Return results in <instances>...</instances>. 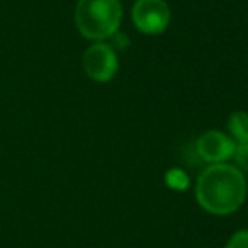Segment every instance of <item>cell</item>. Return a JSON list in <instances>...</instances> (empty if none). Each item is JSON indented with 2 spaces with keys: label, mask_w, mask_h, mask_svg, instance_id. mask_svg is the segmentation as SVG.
Wrapping results in <instances>:
<instances>
[{
  "label": "cell",
  "mask_w": 248,
  "mask_h": 248,
  "mask_svg": "<svg viewBox=\"0 0 248 248\" xmlns=\"http://www.w3.org/2000/svg\"><path fill=\"white\" fill-rule=\"evenodd\" d=\"M234 141L219 131H207L197 140V153L204 162L223 163L234 153Z\"/></svg>",
  "instance_id": "5"
},
{
  "label": "cell",
  "mask_w": 248,
  "mask_h": 248,
  "mask_svg": "<svg viewBox=\"0 0 248 248\" xmlns=\"http://www.w3.org/2000/svg\"><path fill=\"white\" fill-rule=\"evenodd\" d=\"M234 160H236L238 167L245 172H248V141L247 143H238L233 153Z\"/></svg>",
  "instance_id": "7"
},
{
  "label": "cell",
  "mask_w": 248,
  "mask_h": 248,
  "mask_svg": "<svg viewBox=\"0 0 248 248\" xmlns=\"http://www.w3.org/2000/svg\"><path fill=\"white\" fill-rule=\"evenodd\" d=\"M83 70L95 82H109L117 72L116 51L104 43H95L83 53Z\"/></svg>",
  "instance_id": "4"
},
{
  "label": "cell",
  "mask_w": 248,
  "mask_h": 248,
  "mask_svg": "<svg viewBox=\"0 0 248 248\" xmlns=\"http://www.w3.org/2000/svg\"><path fill=\"white\" fill-rule=\"evenodd\" d=\"M196 197L201 207L213 214H231L247 197V180L240 169L214 163L201 173L196 186Z\"/></svg>",
  "instance_id": "1"
},
{
  "label": "cell",
  "mask_w": 248,
  "mask_h": 248,
  "mask_svg": "<svg viewBox=\"0 0 248 248\" xmlns=\"http://www.w3.org/2000/svg\"><path fill=\"white\" fill-rule=\"evenodd\" d=\"M228 128L230 133L238 143H247L248 141V114L243 110H236L231 114L230 121H228Z\"/></svg>",
  "instance_id": "6"
},
{
  "label": "cell",
  "mask_w": 248,
  "mask_h": 248,
  "mask_svg": "<svg viewBox=\"0 0 248 248\" xmlns=\"http://www.w3.org/2000/svg\"><path fill=\"white\" fill-rule=\"evenodd\" d=\"M226 248H248V230H241L230 238Z\"/></svg>",
  "instance_id": "8"
},
{
  "label": "cell",
  "mask_w": 248,
  "mask_h": 248,
  "mask_svg": "<svg viewBox=\"0 0 248 248\" xmlns=\"http://www.w3.org/2000/svg\"><path fill=\"white\" fill-rule=\"evenodd\" d=\"M119 0H78L75 9V22L87 39L100 41L116 34L121 24Z\"/></svg>",
  "instance_id": "2"
},
{
  "label": "cell",
  "mask_w": 248,
  "mask_h": 248,
  "mask_svg": "<svg viewBox=\"0 0 248 248\" xmlns=\"http://www.w3.org/2000/svg\"><path fill=\"white\" fill-rule=\"evenodd\" d=\"M133 22L145 34H160L170 22V9L165 0H136Z\"/></svg>",
  "instance_id": "3"
}]
</instances>
